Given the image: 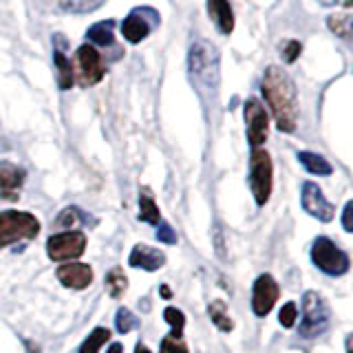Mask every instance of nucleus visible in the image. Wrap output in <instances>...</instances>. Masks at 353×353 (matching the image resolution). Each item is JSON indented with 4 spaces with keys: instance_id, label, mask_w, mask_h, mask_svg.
<instances>
[{
    "instance_id": "nucleus-12",
    "label": "nucleus",
    "mask_w": 353,
    "mask_h": 353,
    "mask_svg": "<svg viewBox=\"0 0 353 353\" xmlns=\"http://www.w3.org/2000/svg\"><path fill=\"white\" fill-rule=\"evenodd\" d=\"M279 296H281V287L274 281V276L261 274L252 287V312L259 318H265L274 309Z\"/></svg>"
},
{
    "instance_id": "nucleus-5",
    "label": "nucleus",
    "mask_w": 353,
    "mask_h": 353,
    "mask_svg": "<svg viewBox=\"0 0 353 353\" xmlns=\"http://www.w3.org/2000/svg\"><path fill=\"white\" fill-rule=\"evenodd\" d=\"M250 188L259 205H265L272 196L274 185V165L268 150L254 148L250 154Z\"/></svg>"
},
{
    "instance_id": "nucleus-32",
    "label": "nucleus",
    "mask_w": 353,
    "mask_h": 353,
    "mask_svg": "<svg viewBox=\"0 0 353 353\" xmlns=\"http://www.w3.org/2000/svg\"><path fill=\"white\" fill-rule=\"evenodd\" d=\"M77 214H80V210L69 208V210H64V212H60V216H58V221H55V223H58V225H75L77 221H84V219H80ZM84 223H86V221H84Z\"/></svg>"
},
{
    "instance_id": "nucleus-7",
    "label": "nucleus",
    "mask_w": 353,
    "mask_h": 353,
    "mask_svg": "<svg viewBox=\"0 0 353 353\" xmlns=\"http://www.w3.org/2000/svg\"><path fill=\"white\" fill-rule=\"evenodd\" d=\"M86 250V234L82 230H66L53 234L47 241V254L51 261H73L80 259Z\"/></svg>"
},
{
    "instance_id": "nucleus-18",
    "label": "nucleus",
    "mask_w": 353,
    "mask_h": 353,
    "mask_svg": "<svg viewBox=\"0 0 353 353\" xmlns=\"http://www.w3.org/2000/svg\"><path fill=\"white\" fill-rule=\"evenodd\" d=\"M139 221L143 223H150V225H159L161 223V212H159V205L154 201L152 192L148 188H141L139 190Z\"/></svg>"
},
{
    "instance_id": "nucleus-30",
    "label": "nucleus",
    "mask_w": 353,
    "mask_h": 353,
    "mask_svg": "<svg viewBox=\"0 0 353 353\" xmlns=\"http://www.w3.org/2000/svg\"><path fill=\"white\" fill-rule=\"evenodd\" d=\"M301 51H303V44L298 42V40H290V42L285 44V49H283V60H285L287 64H292V62L298 60V55H301Z\"/></svg>"
},
{
    "instance_id": "nucleus-10",
    "label": "nucleus",
    "mask_w": 353,
    "mask_h": 353,
    "mask_svg": "<svg viewBox=\"0 0 353 353\" xmlns=\"http://www.w3.org/2000/svg\"><path fill=\"white\" fill-rule=\"evenodd\" d=\"M73 73H77L82 86H93L97 82H102V77L106 75V69H104L99 51L95 47H91V44H82L75 53Z\"/></svg>"
},
{
    "instance_id": "nucleus-11",
    "label": "nucleus",
    "mask_w": 353,
    "mask_h": 353,
    "mask_svg": "<svg viewBox=\"0 0 353 353\" xmlns=\"http://www.w3.org/2000/svg\"><path fill=\"white\" fill-rule=\"evenodd\" d=\"M301 203H303L305 212L309 216L318 219L320 223H329V221H334V216H336V205L329 201V199L325 196V192L320 190V185L314 183V181H305L303 183Z\"/></svg>"
},
{
    "instance_id": "nucleus-37",
    "label": "nucleus",
    "mask_w": 353,
    "mask_h": 353,
    "mask_svg": "<svg viewBox=\"0 0 353 353\" xmlns=\"http://www.w3.org/2000/svg\"><path fill=\"white\" fill-rule=\"evenodd\" d=\"M159 292H161L163 298H172V292L168 290V285H161V290H159Z\"/></svg>"
},
{
    "instance_id": "nucleus-21",
    "label": "nucleus",
    "mask_w": 353,
    "mask_h": 353,
    "mask_svg": "<svg viewBox=\"0 0 353 353\" xmlns=\"http://www.w3.org/2000/svg\"><path fill=\"white\" fill-rule=\"evenodd\" d=\"M208 316H210V320H212V323L216 325V329H219V331H223V334H228V331L234 329V320L230 318L228 307H225L223 301L210 303V305H208Z\"/></svg>"
},
{
    "instance_id": "nucleus-24",
    "label": "nucleus",
    "mask_w": 353,
    "mask_h": 353,
    "mask_svg": "<svg viewBox=\"0 0 353 353\" xmlns=\"http://www.w3.org/2000/svg\"><path fill=\"white\" fill-rule=\"evenodd\" d=\"M137 327H139V318L132 314L128 307H119L117 314H115V329H117V334L126 336V334H130V331L137 329Z\"/></svg>"
},
{
    "instance_id": "nucleus-6",
    "label": "nucleus",
    "mask_w": 353,
    "mask_h": 353,
    "mask_svg": "<svg viewBox=\"0 0 353 353\" xmlns=\"http://www.w3.org/2000/svg\"><path fill=\"white\" fill-rule=\"evenodd\" d=\"M312 263L327 276H345L351 268L347 252H342L334 241L318 236L312 243Z\"/></svg>"
},
{
    "instance_id": "nucleus-34",
    "label": "nucleus",
    "mask_w": 353,
    "mask_h": 353,
    "mask_svg": "<svg viewBox=\"0 0 353 353\" xmlns=\"http://www.w3.org/2000/svg\"><path fill=\"white\" fill-rule=\"evenodd\" d=\"M214 243H216V256L221 259V261H223L225 259V245H223V234H221V232H219V228L214 230Z\"/></svg>"
},
{
    "instance_id": "nucleus-35",
    "label": "nucleus",
    "mask_w": 353,
    "mask_h": 353,
    "mask_svg": "<svg viewBox=\"0 0 353 353\" xmlns=\"http://www.w3.org/2000/svg\"><path fill=\"white\" fill-rule=\"evenodd\" d=\"M106 353H124V345H121V342H113Z\"/></svg>"
},
{
    "instance_id": "nucleus-3",
    "label": "nucleus",
    "mask_w": 353,
    "mask_h": 353,
    "mask_svg": "<svg viewBox=\"0 0 353 353\" xmlns=\"http://www.w3.org/2000/svg\"><path fill=\"white\" fill-rule=\"evenodd\" d=\"M40 234V221L31 212L5 210L0 212V250L20 241H31Z\"/></svg>"
},
{
    "instance_id": "nucleus-16",
    "label": "nucleus",
    "mask_w": 353,
    "mask_h": 353,
    "mask_svg": "<svg viewBox=\"0 0 353 353\" xmlns=\"http://www.w3.org/2000/svg\"><path fill=\"white\" fill-rule=\"evenodd\" d=\"M163 263H165V254L157 248L143 245V243L132 248L130 256H128L130 268H139L143 272H157L159 268H163Z\"/></svg>"
},
{
    "instance_id": "nucleus-36",
    "label": "nucleus",
    "mask_w": 353,
    "mask_h": 353,
    "mask_svg": "<svg viewBox=\"0 0 353 353\" xmlns=\"http://www.w3.org/2000/svg\"><path fill=\"white\" fill-rule=\"evenodd\" d=\"M25 347H27V353H40V347L33 345L31 340H25Z\"/></svg>"
},
{
    "instance_id": "nucleus-25",
    "label": "nucleus",
    "mask_w": 353,
    "mask_h": 353,
    "mask_svg": "<svg viewBox=\"0 0 353 353\" xmlns=\"http://www.w3.org/2000/svg\"><path fill=\"white\" fill-rule=\"evenodd\" d=\"M163 320L168 323L170 331H172V338H181L183 336V329H185V316L181 309L176 307H165L163 309Z\"/></svg>"
},
{
    "instance_id": "nucleus-28",
    "label": "nucleus",
    "mask_w": 353,
    "mask_h": 353,
    "mask_svg": "<svg viewBox=\"0 0 353 353\" xmlns=\"http://www.w3.org/2000/svg\"><path fill=\"white\" fill-rule=\"evenodd\" d=\"M159 353H190V351H188L185 342H183L181 338H172V336H168V338H163Z\"/></svg>"
},
{
    "instance_id": "nucleus-17",
    "label": "nucleus",
    "mask_w": 353,
    "mask_h": 353,
    "mask_svg": "<svg viewBox=\"0 0 353 353\" xmlns=\"http://www.w3.org/2000/svg\"><path fill=\"white\" fill-rule=\"evenodd\" d=\"M205 7H208V16L216 25V29L223 36H230L234 31V11H232L228 0H205Z\"/></svg>"
},
{
    "instance_id": "nucleus-33",
    "label": "nucleus",
    "mask_w": 353,
    "mask_h": 353,
    "mask_svg": "<svg viewBox=\"0 0 353 353\" xmlns=\"http://www.w3.org/2000/svg\"><path fill=\"white\" fill-rule=\"evenodd\" d=\"M351 219H353V201H347L345 212H342V228H345V232H351L353 230Z\"/></svg>"
},
{
    "instance_id": "nucleus-19",
    "label": "nucleus",
    "mask_w": 353,
    "mask_h": 353,
    "mask_svg": "<svg viewBox=\"0 0 353 353\" xmlns=\"http://www.w3.org/2000/svg\"><path fill=\"white\" fill-rule=\"evenodd\" d=\"M298 161L303 163V168L312 174H318V176H329L334 172V165H331L323 154L318 152H309V150H301L298 152Z\"/></svg>"
},
{
    "instance_id": "nucleus-22",
    "label": "nucleus",
    "mask_w": 353,
    "mask_h": 353,
    "mask_svg": "<svg viewBox=\"0 0 353 353\" xmlns=\"http://www.w3.org/2000/svg\"><path fill=\"white\" fill-rule=\"evenodd\" d=\"M108 340H110V331L106 327H95L80 345V353H99V349H102Z\"/></svg>"
},
{
    "instance_id": "nucleus-15",
    "label": "nucleus",
    "mask_w": 353,
    "mask_h": 353,
    "mask_svg": "<svg viewBox=\"0 0 353 353\" xmlns=\"http://www.w3.org/2000/svg\"><path fill=\"white\" fill-rule=\"evenodd\" d=\"M53 42H55L53 44V62H55V69H58V86H60V91H69L75 82V73H73L71 60L64 55L66 42L62 38V33H55Z\"/></svg>"
},
{
    "instance_id": "nucleus-8",
    "label": "nucleus",
    "mask_w": 353,
    "mask_h": 353,
    "mask_svg": "<svg viewBox=\"0 0 353 353\" xmlns=\"http://www.w3.org/2000/svg\"><path fill=\"white\" fill-rule=\"evenodd\" d=\"M159 25V14L152 7H137L121 22V36L130 44H139L150 36V31Z\"/></svg>"
},
{
    "instance_id": "nucleus-9",
    "label": "nucleus",
    "mask_w": 353,
    "mask_h": 353,
    "mask_svg": "<svg viewBox=\"0 0 353 353\" xmlns=\"http://www.w3.org/2000/svg\"><path fill=\"white\" fill-rule=\"evenodd\" d=\"M243 115H245V132H248V141L252 148H261L265 141H268V132H270V115L265 106L259 102L256 97H250L245 106H243Z\"/></svg>"
},
{
    "instance_id": "nucleus-29",
    "label": "nucleus",
    "mask_w": 353,
    "mask_h": 353,
    "mask_svg": "<svg viewBox=\"0 0 353 353\" xmlns=\"http://www.w3.org/2000/svg\"><path fill=\"white\" fill-rule=\"evenodd\" d=\"M102 5V0H71V3H62L66 11H93Z\"/></svg>"
},
{
    "instance_id": "nucleus-13",
    "label": "nucleus",
    "mask_w": 353,
    "mask_h": 353,
    "mask_svg": "<svg viewBox=\"0 0 353 353\" xmlns=\"http://www.w3.org/2000/svg\"><path fill=\"white\" fill-rule=\"evenodd\" d=\"M27 172L18 163L0 161V199L5 201H18L22 185H25Z\"/></svg>"
},
{
    "instance_id": "nucleus-2",
    "label": "nucleus",
    "mask_w": 353,
    "mask_h": 353,
    "mask_svg": "<svg viewBox=\"0 0 353 353\" xmlns=\"http://www.w3.org/2000/svg\"><path fill=\"white\" fill-rule=\"evenodd\" d=\"M188 75L196 95L205 106L216 102L221 82V55L219 49L205 38H194L188 49Z\"/></svg>"
},
{
    "instance_id": "nucleus-23",
    "label": "nucleus",
    "mask_w": 353,
    "mask_h": 353,
    "mask_svg": "<svg viewBox=\"0 0 353 353\" xmlns=\"http://www.w3.org/2000/svg\"><path fill=\"white\" fill-rule=\"evenodd\" d=\"M106 290L110 294V298H119L124 296V292L128 290V279L121 268H113L106 274Z\"/></svg>"
},
{
    "instance_id": "nucleus-1",
    "label": "nucleus",
    "mask_w": 353,
    "mask_h": 353,
    "mask_svg": "<svg viewBox=\"0 0 353 353\" xmlns=\"http://www.w3.org/2000/svg\"><path fill=\"white\" fill-rule=\"evenodd\" d=\"M261 93L268 102L281 132H294L298 126V93L290 73L281 66H268L261 80Z\"/></svg>"
},
{
    "instance_id": "nucleus-27",
    "label": "nucleus",
    "mask_w": 353,
    "mask_h": 353,
    "mask_svg": "<svg viewBox=\"0 0 353 353\" xmlns=\"http://www.w3.org/2000/svg\"><path fill=\"white\" fill-rule=\"evenodd\" d=\"M296 318H298V307H296V303H285L283 307H281V314H279V323L285 327V329H292L294 327V323H296Z\"/></svg>"
},
{
    "instance_id": "nucleus-20",
    "label": "nucleus",
    "mask_w": 353,
    "mask_h": 353,
    "mask_svg": "<svg viewBox=\"0 0 353 353\" xmlns=\"http://www.w3.org/2000/svg\"><path fill=\"white\" fill-rule=\"evenodd\" d=\"M113 29H115L113 20H102V22H95L93 27H88L86 36L93 44H99V47H110V44L115 42Z\"/></svg>"
},
{
    "instance_id": "nucleus-26",
    "label": "nucleus",
    "mask_w": 353,
    "mask_h": 353,
    "mask_svg": "<svg viewBox=\"0 0 353 353\" xmlns=\"http://www.w3.org/2000/svg\"><path fill=\"white\" fill-rule=\"evenodd\" d=\"M349 25H351V18L347 14L329 16V29L336 31V36H340V38H349Z\"/></svg>"
},
{
    "instance_id": "nucleus-38",
    "label": "nucleus",
    "mask_w": 353,
    "mask_h": 353,
    "mask_svg": "<svg viewBox=\"0 0 353 353\" xmlns=\"http://www.w3.org/2000/svg\"><path fill=\"white\" fill-rule=\"evenodd\" d=\"M135 353H150V349H148L146 345H141V342H139V345L135 347Z\"/></svg>"
},
{
    "instance_id": "nucleus-4",
    "label": "nucleus",
    "mask_w": 353,
    "mask_h": 353,
    "mask_svg": "<svg viewBox=\"0 0 353 353\" xmlns=\"http://www.w3.org/2000/svg\"><path fill=\"white\" fill-rule=\"evenodd\" d=\"M331 325V309L327 301L316 292H305L303 296V318H301V334L305 340H314L327 334Z\"/></svg>"
},
{
    "instance_id": "nucleus-31",
    "label": "nucleus",
    "mask_w": 353,
    "mask_h": 353,
    "mask_svg": "<svg viewBox=\"0 0 353 353\" xmlns=\"http://www.w3.org/2000/svg\"><path fill=\"white\" fill-rule=\"evenodd\" d=\"M157 241H161V243H165V245H176V234H174V230L168 225V223H161L157 225Z\"/></svg>"
},
{
    "instance_id": "nucleus-14",
    "label": "nucleus",
    "mask_w": 353,
    "mask_h": 353,
    "mask_svg": "<svg viewBox=\"0 0 353 353\" xmlns=\"http://www.w3.org/2000/svg\"><path fill=\"white\" fill-rule=\"evenodd\" d=\"M55 276H58V281L64 287L82 292L93 283V268L91 265H84V263H66L55 270Z\"/></svg>"
}]
</instances>
